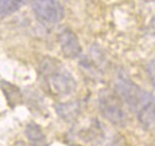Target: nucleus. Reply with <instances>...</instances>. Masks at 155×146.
<instances>
[{"instance_id": "obj_1", "label": "nucleus", "mask_w": 155, "mask_h": 146, "mask_svg": "<svg viewBox=\"0 0 155 146\" xmlns=\"http://www.w3.org/2000/svg\"><path fill=\"white\" fill-rule=\"evenodd\" d=\"M40 72L51 92L57 96L72 94L77 88V81L61 63L53 58H45L40 64Z\"/></svg>"}, {"instance_id": "obj_2", "label": "nucleus", "mask_w": 155, "mask_h": 146, "mask_svg": "<svg viewBox=\"0 0 155 146\" xmlns=\"http://www.w3.org/2000/svg\"><path fill=\"white\" fill-rule=\"evenodd\" d=\"M115 90L119 97L133 110H140L147 101L153 99V96L139 87L121 68L117 70L115 74Z\"/></svg>"}, {"instance_id": "obj_3", "label": "nucleus", "mask_w": 155, "mask_h": 146, "mask_svg": "<svg viewBox=\"0 0 155 146\" xmlns=\"http://www.w3.org/2000/svg\"><path fill=\"white\" fill-rule=\"evenodd\" d=\"M97 106L102 117L109 123L122 126L127 121V114L124 110L121 98L109 90H102L97 97Z\"/></svg>"}, {"instance_id": "obj_4", "label": "nucleus", "mask_w": 155, "mask_h": 146, "mask_svg": "<svg viewBox=\"0 0 155 146\" xmlns=\"http://www.w3.org/2000/svg\"><path fill=\"white\" fill-rule=\"evenodd\" d=\"M33 12L42 24L54 25L65 17V11L58 0H34L32 4Z\"/></svg>"}, {"instance_id": "obj_5", "label": "nucleus", "mask_w": 155, "mask_h": 146, "mask_svg": "<svg viewBox=\"0 0 155 146\" xmlns=\"http://www.w3.org/2000/svg\"><path fill=\"white\" fill-rule=\"evenodd\" d=\"M58 41L62 53L67 58H78L80 57L82 49L77 34L69 29H64L58 36Z\"/></svg>"}, {"instance_id": "obj_6", "label": "nucleus", "mask_w": 155, "mask_h": 146, "mask_svg": "<svg viewBox=\"0 0 155 146\" xmlns=\"http://www.w3.org/2000/svg\"><path fill=\"white\" fill-rule=\"evenodd\" d=\"M137 119L147 132L155 133V99H150L139 110Z\"/></svg>"}, {"instance_id": "obj_7", "label": "nucleus", "mask_w": 155, "mask_h": 146, "mask_svg": "<svg viewBox=\"0 0 155 146\" xmlns=\"http://www.w3.org/2000/svg\"><path fill=\"white\" fill-rule=\"evenodd\" d=\"M55 108H57V113L65 121H73L79 117L81 112V104L79 101L61 103L58 104Z\"/></svg>"}, {"instance_id": "obj_8", "label": "nucleus", "mask_w": 155, "mask_h": 146, "mask_svg": "<svg viewBox=\"0 0 155 146\" xmlns=\"http://www.w3.org/2000/svg\"><path fill=\"white\" fill-rule=\"evenodd\" d=\"M25 133L32 146H46V137L41 127L35 123H29L26 126Z\"/></svg>"}, {"instance_id": "obj_9", "label": "nucleus", "mask_w": 155, "mask_h": 146, "mask_svg": "<svg viewBox=\"0 0 155 146\" xmlns=\"http://www.w3.org/2000/svg\"><path fill=\"white\" fill-rule=\"evenodd\" d=\"M0 86L10 106L13 107L21 103V92L17 86L10 84L8 81H0Z\"/></svg>"}, {"instance_id": "obj_10", "label": "nucleus", "mask_w": 155, "mask_h": 146, "mask_svg": "<svg viewBox=\"0 0 155 146\" xmlns=\"http://www.w3.org/2000/svg\"><path fill=\"white\" fill-rule=\"evenodd\" d=\"M22 2V0H0V18H6L19 11Z\"/></svg>"}, {"instance_id": "obj_11", "label": "nucleus", "mask_w": 155, "mask_h": 146, "mask_svg": "<svg viewBox=\"0 0 155 146\" xmlns=\"http://www.w3.org/2000/svg\"><path fill=\"white\" fill-rule=\"evenodd\" d=\"M148 76H149L150 81H152V84L155 88V59H153L148 64Z\"/></svg>"}, {"instance_id": "obj_12", "label": "nucleus", "mask_w": 155, "mask_h": 146, "mask_svg": "<svg viewBox=\"0 0 155 146\" xmlns=\"http://www.w3.org/2000/svg\"><path fill=\"white\" fill-rule=\"evenodd\" d=\"M25 1H31V0H25ZM33 1H34V0H33Z\"/></svg>"}]
</instances>
